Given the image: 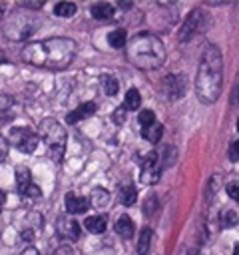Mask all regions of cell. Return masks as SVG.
Here are the masks:
<instances>
[{"instance_id": "5b68a950", "label": "cell", "mask_w": 239, "mask_h": 255, "mask_svg": "<svg viewBox=\"0 0 239 255\" xmlns=\"http://www.w3.org/2000/svg\"><path fill=\"white\" fill-rule=\"evenodd\" d=\"M38 26H40L38 16H32V14H12L4 22V36L14 40V42H22V40L30 38L38 30Z\"/></svg>"}, {"instance_id": "60d3db41", "label": "cell", "mask_w": 239, "mask_h": 255, "mask_svg": "<svg viewBox=\"0 0 239 255\" xmlns=\"http://www.w3.org/2000/svg\"><path fill=\"white\" fill-rule=\"evenodd\" d=\"M120 8H131V4L129 2H121V4H118Z\"/></svg>"}, {"instance_id": "5bb4252c", "label": "cell", "mask_w": 239, "mask_h": 255, "mask_svg": "<svg viewBox=\"0 0 239 255\" xmlns=\"http://www.w3.org/2000/svg\"><path fill=\"white\" fill-rule=\"evenodd\" d=\"M84 227L90 233H104L108 227V217L106 215H90V217H86Z\"/></svg>"}, {"instance_id": "9a60e30c", "label": "cell", "mask_w": 239, "mask_h": 255, "mask_svg": "<svg viewBox=\"0 0 239 255\" xmlns=\"http://www.w3.org/2000/svg\"><path fill=\"white\" fill-rule=\"evenodd\" d=\"M88 201H90L92 207L104 209V207H108V203H110V191L104 189V187H96V189L92 191V195H90Z\"/></svg>"}, {"instance_id": "f35d334b", "label": "cell", "mask_w": 239, "mask_h": 255, "mask_svg": "<svg viewBox=\"0 0 239 255\" xmlns=\"http://www.w3.org/2000/svg\"><path fill=\"white\" fill-rule=\"evenodd\" d=\"M6 8H8V4H6V2H0V20H2V16L6 14Z\"/></svg>"}, {"instance_id": "9c48e42d", "label": "cell", "mask_w": 239, "mask_h": 255, "mask_svg": "<svg viewBox=\"0 0 239 255\" xmlns=\"http://www.w3.org/2000/svg\"><path fill=\"white\" fill-rule=\"evenodd\" d=\"M56 233L62 239H70L76 241L80 237V223L72 217V215H60L56 219Z\"/></svg>"}, {"instance_id": "4316f807", "label": "cell", "mask_w": 239, "mask_h": 255, "mask_svg": "<svg viewBox=\"0 0 239 255\" xmlns=\"http://www.w3.org/2000/svg\"><path fill=\"white\" fill-rule=\"evenodd\" d=\"M137 122H139V126H141V128H147V126L155 124V116H153V112H151V110H141V112H139V116H137Z\"/></svg>"}, {"instance_id": "4dcf8cb0", "label": "cell", "mask_w": 239, "mask_h": 255, "mask_svg": "<svg viewBox=\"0 0 239 255\" xmlns=\"http://www.w3.org/2000/svg\"><path fill=\"white\" fill-rule=\"evenodd\" d=\"M112 120H114V124H123L125 122V108L123 106L116 108L114 114H112Z\"/></svg>"}, {"instance_id": "d4e9b609", "label": "cell", "mask_w": 239, "mask_h": 255, "mask_svg": "<svg viewBox=\"0 0 239 255\" xmlns=\"http://www.w3.org/2000/svg\"><path fill=\"white\" fill-rule=\"evenodd\" d=\"M42 221H44V217L38 213V211H30L28 213V217H26V229H32V231H38V229H42Z\"/></svg>"}, {"instance_id": "3957f363", "label": "cell", "mask_w": 239, "mask_h": 255, "mask_svg": "<svg viewBox=\"0 0 239 255\" xmlns=\"http://www.w3.org/2000/svg\"><path fill=\"white\" fill-rule=\"evenodd\" d=\"M127 60L131 66L139 70H155L165 62V46L163 42L149 32L135 34L125 48Z\"/></svg>"}, {"instance_id": "e0dca14e", "label": "cell", "mask_w": 239, "mask_h": 255, "mask_svg": "<svg viewBox=\"0 0 239 255\" xmlns=\"http://www.w3.org/2000/svg\"><path fill=\"white\" fill-rule=\"evenodd\" d=\"M30 185H32V173H30V169L24 167V165L16 167V187H18V191L24 195V191Z\"/></svg>"}, {"instance_id": "7a4b0ae2", "label": "cell", "mask_w": 239, "mask_h": 255, "mask_svg": "<svg viewBox=\"0 0 239 255\" xmlns=\"http://www.w3.org/2000/svg\"><path fill=\"white\" fill-rule=\"evenodd\" d=\"M223 88V58L217 46H207L201 64L197 70V80H195V92L197 98L205 104H213Z\"/></svg>"}, {"instance_id": "4fadbf2b", "label": "cell", "mask_w": 239, "mask_h": 255, "mask_svg": "<svg viewBox=\"0 0 239 255\" xmlns=\"http://www.w3.org/2000/svg\"><path fill=\"white\" fill-rule=\"evenodd\" d=\"M116 233L121 239H131L133 237V221L129 215H120L116 221Z\"/></svg>"}, {"instance_id": "ba28073f", "label": "cell", "mask_w": 239, "mask_h": 255, "mask_svg": "<svg viewBox=\"0 0 239 255\" xmlns=\"http://www.w3.org/2000/svg\"><path fill=\"white\" fill-rule=\"evenodd\" d=\"M159 175H161V161L157 157L155 151L147 153L145 159H143V165H141V173H139V181L143 185H153L159 181Z\"/></svg>"}, {"instance_id": "e575fe53", "label": "cell", "mask_w": 239, "mask_h": 255, "mask_svg": "<svg viewBox=\"0 0 239 255\" xmlns=\"http://www.w3.org/2000/svg\"><path fill=\"white\" fill-rule=\"evenodd\" d=\"M24 195H28V197H40V195H42V189H40L36 183H32V185L24 191Z\"/></svg>"}, {"instance_id": "6da1fadb", "label": "cell", "mask_w": 239, "mask_h": 255, "mask_svg": "<svg viewBox=\"0 0 239 255\" xmlns=\"http://www.w3.org/2000/svg\"><path fill=\"white\" fill-rule=\"evenodd\" d=\"M74 56H76V42L70 38H46L40 42H32L22 50L24 62L48 70L68 68Z\"/></svg>"}, {"instance_id": "f1b7e54d", "label": "cell", "mask_w": 239, "mask_h": 255, "mask_svg": "<svg viewBox=\"0 0 239 255\" xmlns=\"http://www.w3.org/2000/svg\"><path fill=\"white\" fill-rule=\"evenodd\" d=\"M14 104V98L10 94H0V112H8Z\"/></svg>"}, {"instance_id": "8992f818", "label": "cell", "mask_w": 239, "mask_h": 255, "mask_svg": "<svg viewBox=\"0 0 239 255\" xmlns=\"http://www.w3.org/2000/svg\"><path fill=\"white\" fill-rule=\"evenodd\" d=\"M6 139H8V143H14L24 153H32L40 143L38 133L32 131L30 128H12Z\"/></svg>"}, {"instance_id": "1f68e13d", "label": "cell", "mask_w": 239, "mask_h": 255, "mask_svg": "<svg viewBox=\"0 0 239 255\" xmlns=\"http://www.w3.org/2000/svg\"><path fill=\"white\" fill-rule=\"evenodd\" d=\"M227 155L231 161H239V139L237 141H231L229 149H227Z\"/></svg>"}, {"instance_id": "83f0119b", "label": "cell", "mask_w": 239, "mask_h": 255, "mask_svg": "<svg viewBox=\"0 0 239 255\" xmlns=\"http://www.w3.org/2000/svg\"><path fill=\"white\" fill-rule=\"evenodd\" d=\"M225 191H227V195H229L233 201H239V181H231V183H227Z\"/></svg>"}, {"instance_id": "7c38bea8", "label": "cell", "mask_w": 239, "mask_h": 255, "mask_svg": "<svg viewBox=\"0 0 239 255\" xmlns=\"http://www.w3.org/2000/svg\"><path fill=\"white\" fill-rule=\"evenodd\" d=\"M94 114H96V104H94V102H86V104L78 106L74 112H70V114L66 116V122H68V124H76V122H80V120H84V118H92Z\"/></svg>"}, {"instance_id": "7402d4cb", "label": "cell", "mask_w": 239, "mask_h": 255, "mask_svg": "<svg viewBox=\"0 0 239 255\" xmlns=\"http://www.w3.org/2000/svg\"><path fill=\"white\" fill-rule=\"evenodd\" d=\"M137 199V191H135V185L131 183H125L123 187H120V201L123 205H133Z\"/></svg>"}, {"instance_id": "8d00e7d4", "label": "cell", "mask_w": 239, "mask_h": 255, "mask_svg": "<svg viewBox=\"0 0 239 255\" xmlns=\"http://www.w3.org/2000/svg\"><path fill=\"white\" fill-rule=\"evenodd\" d=\"M42 6H44L42 0H36V2H22V8H32V10H36V8H42Z\"/></svg>"}, {"instance_id": "277c9868", "label": "cell", "mask_w": 239, "mask_h": 255, "mask_svg": "<svg viewBox=\"0 0 239 255\" xmlns=\"http://www.w3.org/2000/svg\"><path fill=\"white\" fill-rule=\"evenodd\" d=\"M38 137L44 139L52 157L56 161H60L64 155V149H66V137H68L66 128H62V124L54 118H44L38 126Z\"/></svg>"}, {"instance_id": "603a6c76", "label": "cell", "mask_w": 239, "mask_h": 255, "mask_svg": "<svg viewBox=\"0 0 239 255\" xmlns=\"http://www.w3.org/2000/svg\"><path fill=\"white\" fill-rule=\"evenodd\" d=\"M76 10H78V6L74 2H58L54 6V14L60 16V18H70V16L76 14Z\"/></svg>"}, {"instance_id": "74e56055", "label": "cell", "mask_w": 239, "mask_h": 255, "mask_svg": "<svg viewBox=\"0 0 239 255\" xmlns=\"http://www.w3.org/2000/svg\"><path fill=\"white\" fill-rule=\"evenodd\" d=\"M20 255H40V251H38L34 245H30V247H26V249H24Z\"/></svg>"}, {"instance_id": "52a82bcc", "label": "cell", "mask_w": 239, "mask_h": 255, "mask_svg": "<svg viewBox=\"0 0 239 255\" xmlns=\"http://www.w3.org/2000/svg\"><path fill=\"white\" fill-rule=\"evenodd\" d=\"M159 92H161V96L165 100H171V102L179 100L185 94V76H181V74L165 76L161 80V84H159Z\"/></svg>"}, {"instance_id": "d590c367", "label": "cell", "mask_w": 239, "mask_h": 255, "mask_svg": "<svg viewBox=\"0 0 239 255\" xmlns=\"http://www.w3.org/2000/svg\"><path fill=\"white\" fill-rule=\"evenodd\" d=\"M34 233H36V231H32V229H26V227H24V229H22V233H20V237H22V241H24V243H32V241H34Z\"/></svg>"}, {"instance_id": "8fae6325", "label": "cell", "mask_w": 239, "mask_h": 255, "mask_svg": "<svg viewBox=\"0 0 239 255\" xmlns=\"http://www.w3.org/2000/svg\"><path fill=\"white\" fill-rule=\"evenodd\" d=\"M88 207H90L88 197H82V195H78V193H74V191H70V193L66 195V211H68V215L86 213Z\"/></svg>"}, {"instance_id": "b9f144b4", "label": "cell", "mask_w": 239, "mask_h": 255, "mask_svg": "<svg viewBox=\"0 0 239 255\" xmlns=\"http://www.w3.org/2000/svg\"><path fill=\"white\" fill-rule=\"evenodd\" d=\"M233 255H239V243H235V249H233Z\"/></svg>"}, {"instance_id": "ee69618b", "label": "cell", "mask_w": 239, "mask_h": 255, "mask_svg": "<svg viewBox=\"0 0 239 255\" xmlns=\"http://www.w3.org/2000/svg\"><path fill=\"white\" fill-rule=\"evenodd\" d=\"M237 131H239V120H237Z\"/></svg>"}, {"instance_id": "d6a6232c", "label": "cell", "mask_w": 239, "mask_h": 255, "mask_svg": "<svg viewBox=\"0 0 239 255\" xmlns=\"http://www.w3.org/2000/svg\"><path fill=\"white\" fill-rule=\"evenodd\" d=\"M8 149H10V143H8V139L0 133V163L8 157Z\"/></svg>"}, {"instance_id": "484cf974", "label": "cell", "mask_w": 239, "mask_h": 255, "mask_svg": "<svg viewBox=\"0 0 239 255\" xmlns=\"http://www.w3.org/2000/svg\"><path fill=\"white\" fill-rule=\"evenodd\" d=\"M237 221H239V217H237V213H235L233 209H225V211L221 213V225H223V227H235Z\"/></svg>"}, {"instance_id": "d6986e66", "label": "cell", "mask_w": 239, "mask_h": 255, "mask_svg": "<svg viewBox=\"0 0 239 255\" xmlns=\"http://www.w3.org/2000/svg\"><path fill=\"white\" fill-rule=\"evenodd\" d=\"M161 133H163V126L161 124H151V126H147V128H141V135H143V139H147V141H151V143H157L159 139H161Z\"/></svg>"}, {"instance_id": "ab89813d", "label": "cell", "mask_w": 239, "mask_h": 255, "mask_svg": "<svg viewBox=\"0 0 239 255\" xmlns=\"http://www.w3.org/2000/svg\"><path fill=\"white\" fill-rule=\"evenodd\" d=\"M4 201H6V193L0 189V211H2V207H4Z\"/></svg>"}, {"instance_id": "836d02e7", "label": "cell", "mask_w": 239, "mask_h": 255, "mask_svg": "<svg viewBox=\"0 0 239 255\" xmlns=\"http://www.w3.org/2000/svg\"><path fill=\"white\" fill-rule=\"evenodd\" d=\"M52 255H76V251L72 249V245H60V247L54 249Z\"/></svg>"}, {"instance_id": "ac0fdd59", "label": "cell", "mask_w": 239, "mask_h": 255, "mask_svg": "<svg viewBox=\"0 0 239 255\" xmlns=\"http://www.w3.org/2000/svg\"><path fill=\"white\" fill-rule=\"evenodd\" d=\"M108 44L112 48H123L127 44V32L123 28H116L108 34Z\"/></svg>"}, {"instance_id": "cb8c5ba5", "label": "cell", "mask_w": 239, "mask_h": 255, "mask_svg": "<svg viewBox=\"0 0 239 255\" xmlns=\"http://www.w3.org/2000/svg\"><path fill=\"white\" fill-rule=\"evenodd\" d=\"M139 104H141V96H139V92L135 90V88H131V90H127V94H125V100H123V108L125 110H137L139 108Z\"/></svg>"}, {"instance_id": "2e32d148", "label": "cell", "mask_w": 239, "mask_h": 255, "mask_svg": "<svg viewBox=\"0 0 239 255\" xmlns=\"http://www.w3.org/2000/svg\"><path fill=\"white\" fill-rule=\"evenodd\" d=\"M90 12L96 20H110L114 16V6L108 2H96V4H92Z\"/></svg>"}, {"instance_id": "30bf717a", "label": "cell", "mask_w": 239, "mask_h": 255, "mask_svg": "<svg viewBox=\"0 0 239 255\" xmlns=\"http://www.w3.org/2000/svg\"><path fill=\"white\" fill-rule=\"evenodd\" d=\"M201 22H203V14H201L199 10H193V12L185 18V22H183V26H181V30H179V40H181V42L191 40V38L201 30Z\"/></svg>"}, {"instance_id": "7bdbcfd3", "label": "cell", "mask_w": 239, "mask_h": 255, "mask_svg": "<svg viewBox=\"0 0 239 255\" xmlns=\"http://www.w3.org/2000/svg\"><path fill=\"white\" fill-rule=\"evenodd\" d=\"M4 62H6V58H4V56H2V52H0V64H4Z\"/></svg>"}, {"instance_id": "f546056e", "label": "cell", "mask_w": 239, "mask_h": 255, "mask_svg": "<svg viewBox=\"0 0 239 255\" xmlns=\"http://www.w3.org/2000/svg\"><path fill=\"white\" fill-rule=\"evenodd\" d=\"M175 163V147H167L165 149V153H163V165L165 167H169V165H173Z\"/></svg>"}, {"instance_id": "ffe728a7", "label": "cell", "mask_w": 239, "mask_h": 255, "mask_svg": "<svg viewBox=\"0 0 239 255\" xmlns=\"http://www.w3.org/2000/svg\"><path fill=\"white\" fill-rule=\"evenodd\" d=\"M151 229L149 227H143L141 233H139V239H137V255H147L149 247H151Z\"/></svg>"}, {"instance_id": "44dd1931", "label": "cell", "mask_w": 239, "mask_h": 255, "mask_svg": "<svg viewBox=\"0 0 239 255\" xmlns=\"http://www.w3.org/2000/svg\"><path fill=\"white\" fill-rule=\"evenodd\" d=\"M100 84H102V90H104L106 96H116L118 90H120V82H118L114 76H110V74L102 76V78H100Z\"/></svg>"}]
</instances>
